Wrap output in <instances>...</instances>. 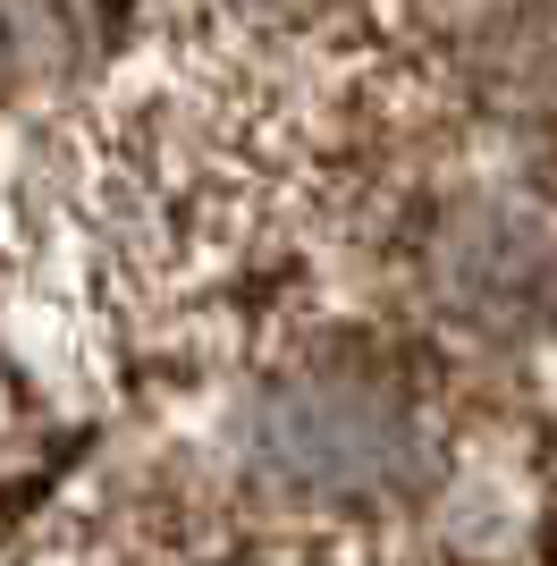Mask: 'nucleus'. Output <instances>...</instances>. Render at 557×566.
<instances>
[{
    "label": "nucleus",
    "mask_w": 557,
    "mask_h": 566,
    "mask_svg": "<svg viewBox=\"0 0 557 566\" xmlns=\"http://www.w3.org/2000/svg\"><path fill=\"white\" fill-rule=\"evenodd\" d=\"M262 465L322 499H380L422 473V431L397 389L364 373H313L271 389L254 415Z\"/></svg>",
    "instance_id": "obj_1"
},
{
    "label": "nucleus",
    "mask_w": 557,
    "mask_h": 566,
    "mask_svg": "<svg viewBox=\"0 0 557 566\" xmlns=\"http://www.w3.org/2000/svg\"><path fill=\"white\" fill-rule=\"evenodd\" d=\"M254 18H304V9H322V0H245Z\"/></svg>",
    "instance_id": "obj_2"
}]
</instances>
